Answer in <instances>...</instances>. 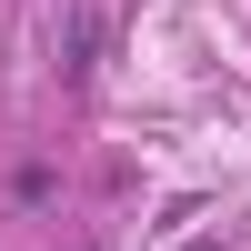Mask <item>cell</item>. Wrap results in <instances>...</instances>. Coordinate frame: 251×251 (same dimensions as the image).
Segmentation results:
<instances>
[{"instance_id": "6da1fadb", "label": "cell", "mask_w": 251, "mask_h": 251, "mask_svg": "<svg viewBox=\"0 0 251 251\" xmlns=\"http://www.w3.org/2000/svg\"><path fill=\"white\" fill-rule=\"evenodd\" d=\"M91 50H100V20H91V10H71V30H60V71L91 80Z\"/></svg>"}, {"instance_id": "7a4b0ae2", "label": "cell", "mask_w": 251, "mask_h": 251, "mask_svg": "<svg viewBox=\"0 0 251 251\" xmlns=\"http://www.w3.org/2000/svg\"><path fill=\"white\" fill-rule=\"evenodd\" d=\"M10 201H30V211H40V201H50V161H20V171H10Z\"/></svg>"}]
</instances>
